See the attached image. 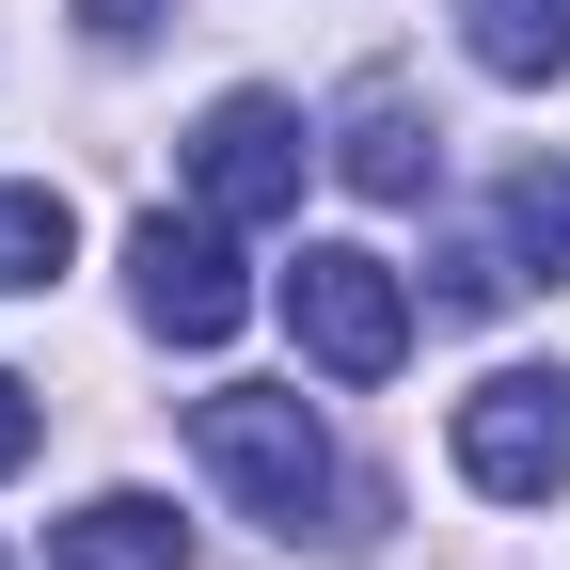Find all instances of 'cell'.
Masks as SVG:
<instances>
[{
  "mask_svg": "<svg viewBox=\"0 0 570 570\" xmlns=\"http://www.w3.org/2000/svg\"><path fill=\"white\" fill-rule=\"evenodd\" d=\"M460 48L491 80H570V0H460Z\"/></svg>",
  "mask_w": 570,
  "mask_h": 570,
  "instance_id": "cell-8",
  "label": "cell"
},
{
  "mask_svg": "<svg viewBox=\"0 0 570 570\" xmlns=\"http://www.w3.org/2000/svg\"><path fill=\"white\" fill-rule=\"evenodd\" d=\"M190 444H206V475H223L269 539H381V491L333 475V428L285 396V381H223V396H190Z\"/></svg>",
  "mask_w": 570,
  "mask_h": 570,
  "instance_id": "cell-1",
  "label": "cell"
},
{
  "mask_svg": "<svg viewBox=\"0 0 570 570\" xmlns=\"http://www.w3.org/2000/svg\"><path fill=\"white\" fill-rule=\"evenodd\" d=\"M285 333H302L333 381H396V365H412V285H396L365 238H302V269H285Z\"/></svg>",
  "mask_w": 570,
  "mask_h": 570,
  "instance_id": "cell-2",
  "label": "cell"
},
{
  "mask_svg": "<svg viewBox=\"0 0 570 570\" xmlns=\"http://www.w3.org/2000/svg\"><path fill=\"white\" fill-rule=\"evenodd\" d=\"M491 238H508V269H523V285H570V159H523Z\"/></svg>",
  "mask_w": 570,
  "mask_h": 570,
  "instance_id": "cell-9",
  "label": "cell"
},
{
  "mask_svg": "<svg viewBox=\"0 0 570 570\" xmlns=\"http://www.w3.org/2000/svg\"><path fill=\"white\" fill-rule=\"evenodd\" d=\"M302 159H317V127L285 111V96H223L190 127V190H206V223H285L302 206Z\"/></svg>",
  "mask_w": 570,
  "mask_h": 570,
  "instance_id": "cell-4",
  "label": "cell"
},
{
  "mask_svg": "<svg viewBox=\"0 0 570 570\" xmlns=\"http://www.w3.org/2000/svg\"><path fill=\"white\" fill-rule=\"evenodd\" d=\"M63 570H190V523L159 508V491H96V508H63L48 523Z\"/></svg>",
  "mask_w": 570,
  "mask_h": 570,
  "instance_id": "cell-7",
  "label": "cell"
},
{
  "mask_svg": "<svg viewBox=\"0 0 570 570\" xmlns=\"http://www.w3.org/2000/svg\"><path fill=\"white\" fill-rule=\"evenodd\" d=\"M127 302H142V333L159 348H223L238 317H254V285H238V254H223V223H142L127 238Z\"/></svg>",
  "mask_w": 570,
  "mask_h": 570,
  "instance_id": "cell-5",
  "label": "cell"
},
{
  "mask_svg": "<svg viewBox=\"0 0 570 570\" xmlns=\"http://www.w3.org/2000/svg\"><path fill=\"white\" fill-rule=\"evenodd\" d=\"M32 428H48V412H32V381H0V475L32 460Z\"/></svg>",
  "mask_w": 570,
  "mask_h": 570,
  "instance_id": "cell-12",
  "label": "cell"
},
{
  "mask_svg": "<svg viewBox=\"0 0 570 570\" xmlns=\"http://www.w3.org/2000/svg\"><path fill=\"white\" fill-rule=\"evenodd\" d=\"M80 32H96V48H142V32H159V0H80Z\"/></svg>",
  "mask_w": 570,
  "mask_h": 570,
  "instance_id": "cell-11",
  "label": "cell"
},
{
  "mask_svg": "<svg viewBox=\"0 0 570 570\" xmlns=\"http://www.w3.org/2000/svg\"><path fill=\"white\" fill-rule=\"evenodd\" d=\"M63 254H80V206L48 175H17L0 190V302H17V285H63Z\"/></svg>",
  "mask_w": 570,
  "mask_h": 570,
  "instance_id": "cell-10",
  "label": "cell"
},
{
  "mask_svg": "<svg viewBox=\"0 0 570 570\" xmlns=\"http://www.w3.org/2000/svg\"><path fill=\"white\" fill-rule=\"evenodd\" d=\"M333 175L365 190V206H428V175H444V127H428V96L396 80V63H365L333 111Z\"/></svg>",
  "mask_w": 570,
  "mask_h": 570,
  "instance_id": "cell-6",
  "label": "cell"
},
{
  "mask_svg": "<svg viewBox=\"0 0 570 570\" xmlns=\"http://www.w3.org/2000/svg\"><path fill=\"white\" fill-rule=\"evenodd\" d=\"M460 475L491 508H554L570 491V365H491L460 396Z\"/></svg>",
  "mask_w": 570,
  "mask_h": 570,
  "instance_id": "cell-3",
  "label": "cell"
}]
</instances>
